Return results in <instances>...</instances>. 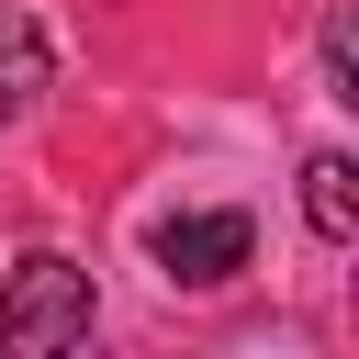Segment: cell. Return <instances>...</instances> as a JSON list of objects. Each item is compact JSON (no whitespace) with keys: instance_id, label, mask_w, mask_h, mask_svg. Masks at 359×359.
<instances>
[{"instance_id":"3957f363","label":"cell","mask_w":359,"mask_h":359,"mask_svg":"<svg viewBox=\"0 0 359 359\" xmlns=\"http://www.w3.org/2000/svg\"><path fill=\"white\" fill-rule=\"evenodd\" d=\"M303 224H314L325 247L359 236V157H348V146H314V157H303Z\"/></svg>"},{"instance_id":"6da1fadb","label":"cell","mask_w":359,"mask_h":359,"mask_svg":"<svg viewBox=\"0 0 359 359\" xmlns=\"http://www.w3.org/2000/svg\"><path fill=\"white\" fill-rule=\"evenodd\" d=\"M101 325V303H90V269L79 258H22L11 280H0V348H79Z\"/></svg>"},{"instance_id":"7a4b0ae2","label":"cell","mask_w":359,"mask_h":359,"mask_svg":"<svg viewBox=\"0 0 359 359\" xmlns=\"http://www.w3.org/2000/svg\"><path fill=\"white\" fill-rule=\"evenodd\" d=\"M247 258H258V224H247V213H168V224H157V269L191 280V292L236 280Z\"/></svg>"},{"instance_id":"277c9868","label":"cell","mask_w":359,"mask_h":359,"mask_svg":"<svg viewBox=\"0 0 359 359\" xmlns=\"http://www.w3.org/2000/svg\"><path fill=\"white\" fill-rule=\"evenodd\" d=\"M45 90H56V45H45V22H34V11H0V123L34 112Z\"/></svg>"},{"instance_id":"5b68a950","label":"cell","mask_w":359,"mask_h":359,"mask_svg":"<svg viewBox=\"0 0 359 359\" xmlns=\"http://www.w3.org/2000/svg\"><path fill=\"white\" fill-rule=\"evenodd\" d=\"M325 101H359V34H348V11H325Z\"/></svg>"}]
</instances>
